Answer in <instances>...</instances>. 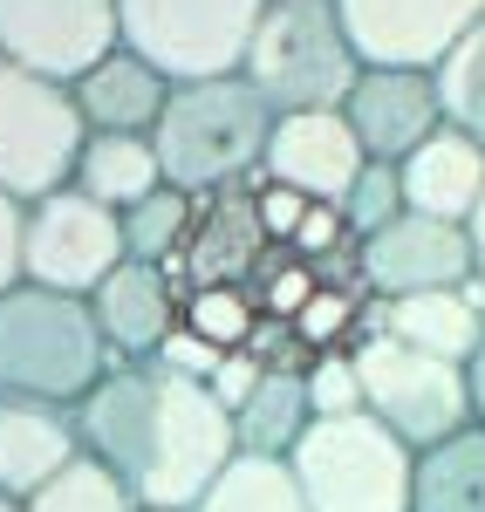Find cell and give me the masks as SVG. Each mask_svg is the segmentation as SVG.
Masks as SVG:
<instances>
[{
	"label": "cell",
	"mask_w": 485,
	"mask_h": 512,
	"mask_svg": "<svg viewBox=\"0 0 485 512\" xmlns=\"http://www.w3.org/2000/svg\"><path fill=\"white\" fill-rule=\"evenodd\" d=\"M76 437L130 485L137 512H192L240 458L233 410L164 362H117L76 403Z\"/></svg>",
	"instance_id": "6da1fadb"
},
{
	"label": "cell",
	"mask_w": 485,
	"mask_h": 512,
	"mask_svg": "<svg viewBox=\"0 0 485 512\" xmlns=\"http://www.w3.org/2000/svg\"><path fill=\"white\" fill-rule=\"evenodd\" d=\"M267 137H274V110L246 76H212V82H178L164 103L158 130V164L164 185L185 198H219L233 192L246 171L267 164Z\"/></svg>",
	"instance_id": "7a4b0ae2"
},
{
	"label": "cell",
	"mask_w": 485,
	"mask_h": 512,
	"mask_svg": "<svg viewBox=\"0 0 485 512\" xmlns=\"http://www.w3.org/2000/svg\"><path fill=\"white\" fill-rule=\"evenodd\" d=\"M110 369H117V355L82 294H55L35 280L0 294V390L7 396L76 410Z\"/></svg>",
	"instance_id": "3957f363"
},
{
	"label": "cell",
	"mask_w": 485,
	"mask_h": 512,
	"mask_svg": "<svg viewBox=\"0 0 485 512\" xmlns=\"http://www.w3.org/2000/svg\"><path fill=\"white\" fill-rule=\"evenodd\" d=\"M240 76L267 96L274 117L294 110H342L363 76V55L342 35L335 0H267L260 28L246 41Z\"/></svg>",
	"instance_id": "277c9868"
},
{
	"label": "cell",
	"mask_w": 485,
	"mask_h": 512,
	"mask_svg": "<svg viewBox=\"0 0 485 512\" xmlns=\"http://www.w3.org/2000/svg\"><path fill=\"white\" fill-rule=\"evenodd\" d=\"M287 472L308 512H410L417 451L390 424L356 410V417H315L308 437L287 451Z\"/></svg>",
	"instance_id": "5b68a950"
},
{
	"label": "cell",
	"mask_w": 485,
	"mask_h": 512,
	"mask_svg": "<svg viewBox=\"0 0 485 512\" xmlns=\"http://www.w3.org/2000/svg\"><path fill=\"white\" fill-rule=\"evenodd\" d=\"M349 355H356V376H363V410L376 424H390L410 451H431V444L458 437L465 424H479L472 383L445 355H424L397 335H356Z\"/></svg>",
	"instance_id": "8992f818"
},
{
	"label": "cell",
	"mask_w": 485,
	"mask_h": 512,
	"mask_svg": "<svg viewBox=\"0 0 485 512\" xmlns=\"http://www.w3.org/2000/svg\"><path fill=\"white\" fill-rule=\"evenodd\" d=\"M82 144H89V123L76 110V89L21 62H0V192L35 205L76 185Z\"/></svg>",
	"instance_id": "52a82bcc"
},
{
	"label": "cell",
	"mask_w": 485,
	"mask_h": 512,
	"mask_svg": "<svg viewBox=\"0 0 485 512\" xmlns=\"http://www.w3.org/2000/svg\"><path fill=\"white\" fill-rule=\"evenodd\" d=\"M260 14L267 0H117L123 48L164 69L171 82L240 76Z\"/></svg>",
	"instance_id": "ba28073f"
},
{
	"label": "cell",
	"mask_w": 485,
	"mask_h": 512,
	"mask_svg": "<svg viewBox=\"0 0 485 512\" xmlns=\"http://www.w3.org/2000/svg\"><path fill=\"white\" fill-rule=\"evenodd\" d=\"M123 260V212L96 205L89 192L62 185V192L35 198L21 212V280L55 287V294H96L103 280L117 274Z\"/></svg>",
	"instance_id": "9c48e42d"
},
{
	"label": "cell",
	"mask_w": 485,
	"mask_h": 512,
	"mask_svg": "<svg viewBox=\"0 0 485 512\" xmlns=\"http://www.w3.org/2000/svg\"><path fill=\"white\" fill-rule=\"evenodd\" d=\"M117 48V0H0V62H21L48 82L76 89Z\"/></svg>",
	"instance_id": "30bf717a"
},
{
	"label": "cell",
	"mask_w": 485,
	"mask_h": 512,
	"mask_svg": "<svg viewBox=\"0 0 485 512\" xmlns=\"http://www.w3.org/2000/svg\"><path fill=\"white\" fill-rule=\"evenodd\" d=\"M363 69H438L472 35L485 0H335Z\"/></svg>",
	"instance_id": "8fae6325"
},
{
	"label": "cell",
	"mask_w": 485,
	"mask_h": 512,
	"mask_svg": "<svg viewBox=\"0 0 485 512\" xmlns=\"http://www.w3.org/2000/svg\"><path fill=\"white\" fill-rule=\"evenodd\" d=\"M356 260H363V287L376 301H404V294H438V287L479 280L472 233L451 226V219H424V212H404L383 233L356 239Z\"/></svg>",
	"instance_id": "7c38bea8"
},
{
	"label": "cell",
	"mask_w": 485,
	"mask_h": 512,
	"mask_svg": "<svg viewBox=\"0 0 485 512\" xmlns=\"http://www.w3.org/2000/svg\"><path fill=\"white\" fill-rule=\"evenodd\" d=\"M342 117H349L369 164H404L424 137L445 130V103H438L431 69H363Z\"/></svg>",
	"instance_id": "4fadbf2b"
},
{
	"label": "cell",
	"mask_w": 485,
	"mask_h": 512,
	"mask_svg": "<svg viewBox=\"0 0 485 512\" xmlns=\"http://www.w3.org/2000/svg\"><path fill=\"white\" fill-rule=\"evenodd\" d=\"M363 144L342 110H294V117H274V137H267V178L274 185H294L315 205H342L356 171H363Z\"/></svg>",
	"instance_id": "5bb4252c"
},
{
	"label": "cell",
	"mask_w": 485,
	"mask_h": 512,
	"mask_svg": "<svg viewBox=\"0 0 485 512\" xmlns=\"http://www.w3.org/2000/svg\"><path fill=\"white\" fill-rule=\"evenodd\" d=\"M96 328L117 362H158V349L178 335L185 315V294L171 287V267H144V260H123L117 274L89 294Z\"/></svg>",
	"instance_id": "9a60e30c"
},
{
	"label": "cell",
	"mask_w": 485,
	"mask_h": 512,
	"mask_svg": "<svg viewBox=\"0 0 485 512\" xmlns=\"http://www.w3.org/2000/svg\"><path fill=\"white\" fill-rule=\"evenodd\" d=\"M82 451L76 410L0 390V499H28Z\"/></svg>",
	"instance_id": "2e32d148"
},
{
	"label": "cell",
	"mask_w": 485,
	"mask_h": 512,
	"mask_svg": "<svg viewBox=\"0 0 485 512\" xmlns=\"http://www.w3.org/2000/svg\"><path fill=\"white\" fill-rule=\"evenodd\" d=\"M397 178H404V212L472 226V212H479V198H485V144H472L465 130L445 123L438 137H424L397 164Z\"/></svg>",
	"instance_id": "e0dca14e"
},
{
	"label": "cell",
	"mask_w": 485,
	"mask_h": 512,
	"mask_svg": "<svg viewBox=\"0 0 485 512\" xmlns=\"http://www.w3.org/2000/svg\"><path fill=\"white\" fill-rule=\"evenodd\" d=\"M171 89H178V82L164 76V69H151L144 55L117 48V55H103V62L76 82V110H82L89 130H110V137H151L158 117H164V103H171Z\"/></svg>",
	"instance_id": "ac0fdd59"
},
{
	"label": "cell",
	"mask_w": 485,
	"mask_h": 512,
	"mask_svg": "<svg viewBox=\"0 0 485 512\" xmlns=\"http://www.w3.org/2000/svg\"><path fill=\"white\" fill-rule=\"evenodd\" d=\"M383 335H397L424 355H445V362H472L485 342V280L465 287H438V294H404V301H383Z\"/></svg>",
	"instance_id": "d6986e66"
},
{
	"label": "cell",
	"mask_w": 485,
	"mask_h": 512,
	"mask_svg": "<svg viewBox=\"0 0 485 512\" xmlns=\"http://www.w3.org/2000/svg\"><path fill=\"white\" fill-rule=\"evenodd\" d=\"M219 198H226L219 219H199L192 239H185V260H178L192 287H240L246 274H260V246H267V233H260L253 198H240V205H233V192H219Z\"/></svg>",
	"instance_id": "ffe728a7"
},
{
	"label": "cell",
	"mask_w": 485,
	"mask_h": 512,
	"mask_svg": "<svg viewBox=\"0 0 485 512\" xmlns=\"http://www.w3.org/2000/svg\"><path fill=\"white\" fill-rule=\"evenodd\" d=\"M308 424H315V410H308V369H294V362L267 369L260 390L233 410V437H240L246 458H287L308 437Z\"/></svg>",
	"instance_id": "44dd1931"
},
{
	"label": "cell",
	"mask_w": 485,
	"mask_h": 512,
	"mask_svg": "<svg viewBox=\"0 0 485 512\" xmlns=\"http://www.w3.org/2000/svg\"><path fill=\"white\" fill-rule=\"evenodd\" d=\"M164 185V164L151 137H110V130H89L76 158V192H89L110 212H130L137 198H151Z\"/></svg>",
	"instance_id": "7402d4cb"
},
{
	"label": "cell",
	"mask_w": 485,
	"mask_h": 512,
	"mask_svg": "<svg viewBox=\"0 0 485 512\" xmlns=\"http://www.w3.org/2000/svg\"><path fill=\"white\" fill-rule=\"evenodd\" d=\"M410 512H485V424H465L458 437L417 451Z\"/></svg>",
	"instance_id": "603a6c76"
},
{
	"label": "cell",
	"mask_w": 485,
	"mask_h": 512,
	"mask_svg": "<svg viewBox=\"0 0 485 512\" xmlns=\"http://www.w3.org/2000/svg\"><path fill=\"white\" fill-rule=\"evenodd\" d=\"M192 226H199V198L158 185L151 198H137V205L123 212V253L144 260V267H178Z\"/></svg>",
	"instance_id": "cb8c5ba5"
},
{
	"label": "cell",
	"mask_w": 485,
	"mask_h": 512,
	"mask_svg": "<svg viewBox=\"0 0 485 512\" xmlns=\"http://www.w3.org/2000/svg\"><path fill=\"white\" fill-rule=\"evenodd\" d=\"M192 512H308V499L287 472V458H246L240 451Z\"/></svg>",
	"instance_id": "d4e9b609"
},
{
	"label": "cell",
	"mask_w": 485,
	"mask_h": 512,
	"mask_svg": "<svg viewBox=\"0 0 485 512\" xmlns=\"http://www.w3.org/2000/svg\"><path fill=\"white\" fill-rule=\"evenodd\" d=\"M21 512H137V499H130V485H123L103 458L76 451V458L48 478L41 492L21 499Z\"/></svg>",
	"instance_id": "484cf974"
},
{
	"label": "cell",
	"mask_w": 485,
	"mask_h": 512,
	"mask_svg": "<svg viewBox=\"0 0 485 512\" xmlns=\"http://www.w3.org/2000/svg\"><path fill=\"white\" fill-rule=\"evenodd\" d=\"M431 82H438V103H445L451 130H465L472 144H485V14L472 21V35L431 69Z\"/></svg>",
	"instance_id": "4316f807"
},
{
	"label": "cell",
	"mask_w": 485,
	"mask_h": 512,
	"mask_svg": "<svg viewBox=\"0 0 485 512\" xmlns=\"http://www.w3.org/2000/svg\"><path fill=\"white\" fill-rule=\"evenodd\" d=\"M185 328L205 335L219 355H233L253 342V328H260V308H253V294L246 287H185Z\"/></svg>",
	"instance_id": "83f0119b"
},
{
	"label": "cell",
	"mask_w": 485,
	"mask_h": 512,
	"mask_svg": "<svg viewBox=\"0 0 485 512\" xmlns=\"http://www.w3.org/2000/svg\"><path fill=\"white\" fill-rule=\"evenodd\" d=\"M390 219H404V178H397V164H363L342 198V226H349V239H369Z\"/></svg>",
	"instance_id": "f1b7e54d"
},
{
	"label": "cell",
	"mask_w": 485,
	"mask_h": 512,
	"mask_svg": "<svg viewBox=\"0 0 485 512\" xmlns=\"http://www.w3.org/2000/svg\"><path fill=\"white\" fill-rule=\"evenodd\" d=\"M308 410L315 417H356L363 410V376H356L349 349H328L308 362Z\"/></svg>",
	"instance_id": "f546056e"
},
{
	"label": "cell",
	"mask_w": 485,
	"mask_h": 512,
	"mask_svg": "<svg viewBox=\"0 0 485 512\" xmlns=\"http://www.w3.org/2000/svg\"><path fill=\"white\" fill-rule=\"evenodd\" d=\"M260 294H253V308H267V321H294L315 294H322V280H315V267L301 260V253H287V260H267L260 267Z\"/></svg>",
	"instance_id": "4dcf8cb0"
},
{
	"label": "cell",
	"mask_w": 485,
	"mask_h": 512,
	"mask_svg": "<svg viewBox=\"0 0 485 512\" xmlns=\"http://www.w3.org/2000/svg\"><path fill=\"white\" fill-rule=\"evenodd\" d=\"M287 328H294L308 349H322V355H328V349H342V335L356 328V294H349V287H322V294H315L301 315L287 321ZM349 342H356V335H349Z\"/></svg>",
	"instance_id": "1f68e13d"
},
{
	"label": "cell",
	"mask_w": 485,
	"mask_h": 512,
	"mask_svg": "<svg viewBox=\"0 0 485 512\" xmlns=\"http://www.w3.org/2000/svg\"><path fill=\"white\" fill-rule=\"evenodd\" d=\"M253 212H260V233H267V239H287V246H294L301 219L315 212V198H301L294 185H274V178H267V185H260V198H253Z\"/></svg>",
	"instance_id": "d6a6232c"
},
{
	"label": "cell",
	"mask_w": 485,
	"mask_h": 512,
	"mask_svg": "<svg viewBox=\"0 0 485 512\" xmlns=\"http://www.w3.org/2000/svg\"><path fill=\"white\" fill-rule=\"evenodd\" d=\"M260 376H267V362H260V355H253V349H233V355H226V362H219V369H212V383H205V390L219 396L226 410H240L246 396L260 390Z\"/></svg>",
	"instance_id": "836d02e7"
},
{
	"label": "cell",
	"mask_w": 485,
	"mask_h": 512,
	"mask_svg": "<svg viewBox=\"0 0 485 512\" xmlns=\"http://www.w3.org/2000/svg\"><path fill=\"white\" fill-rule=\"evenodd\" d=\"M158 362H164V369H178V376H192V383H212V369H219L226 355L212 349L205 335H192V328L178 321V335H171V342L158 349Z\"/></svg>",
	"instance_id": "e575fe53"
},
{
	"label": "cell",
	"mask_w": 485,
	"mask_h": 512,
	"mask_svg": "<svg viewBox=\"0 0 485 512\" xmlns=\"http://www.w3.org/2000/svg\"><path fill=\"white\" fill-rule=\"evenodd\" d=\"M21 198H7L0 192V294L7 287H21Z\"/></svg>",
	"instance_id": "d590c367"
},
{
	"label": "cell",
	"mask_w": 485,
	"mask_h": 512,
	"mask_svg": "<svg viewBox=\"0 0 485 512\" xmlns=\"http://www.w3.org/2000/svg\"><path fill=\"white\" fill-rule=\"evenodd\" d=\"M465 383H472V417L485 424V342H479V355L465 362Z\"/></svg>",
	"instance_id": "8d00e7d4"
},
{
	"label": "cell",
	"mask_w": 485,
	"mask_h": 512,
	"mask_svg": "<svg viewBox=\"0 0 485 512\" xmlns=\"http://www.w3.org/2000/svg\"><path fill=\"white\" fill-rule=\"evenodd\" d=\"M465 233H472V253H479V280H485V198H479V212H472V226H465Z\"/></svg>",
	"instance_id": "74e56055"
},
{
	"label": "cell",
	"mask_w": 485,
	"mask_h": 512,
	"mask_svg": "<svg viewBox=\"0 0 485 512\" xmlns=\"http://www.w3.org/2000/svg\"><path fill=\"white\" fill-rule=\"evenodd\" d=\"M0 512H21V499H0Z\"/></svg>",
	"instance_id": "f35d334b"
}]
</instances>
